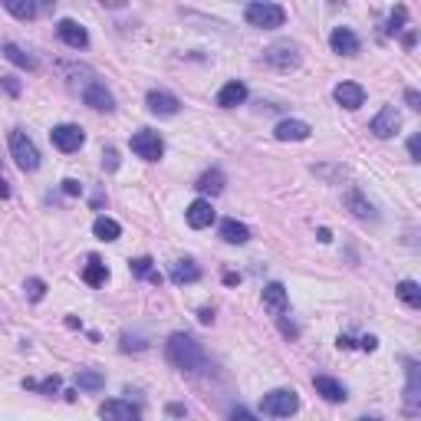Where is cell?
I'll list each match as a JSON object with an SVG mask.
<instances>
[{"label": "cell", "instance_id": "6da1fadb", "mask_svg": "<svg viewBox=\"0 0 421 421\" xmlns=\"http://www.w3.org/2000/svg\"><path fill=\"white\" fill-rule=\"evenodd\" d=\"M165 356L172 362L174 368H181V372H191V375H205L211 372V359L207 352L201 349L198 339H191L188 333H174L168 343H165Z\"/></svg>", "mask_w": 421, "mask_h": 421}, {"label": "cell", "instance_id": "7a4b0ae2", "mask_svg": "<svg viewBox=\"0 0 421 421\" xmlns=\"http://www.w3.org/2000/svg\"><path fill=\"white\" fill-rule=\"evenodd\" d=\"M7 142H11V155L20 172H36V168H40V149L33 145V139L27 132L13 129L11 135H7Z\"/></svg>", "mask_w": 421, "mask_h": 421}, {"label": "cell", "instance_id": "3957f363", "mask_svg": "<svg viewBox=\"0 0 421 421\" xmlns=\"http://www.w3.org/2000/svg\"><path fill=\"white\" fill-rule=\"evenodd\" d=\"M244 17H247V23L257 27V30H277V27H283V20H287V11H283L280 4L257 0V4H247Z\"/></svg>", "mask_w": 421, "mask_h": 421}, {"label": "cell", "instance_id": "277c9868", "mask_svg": "<svg viewBox=\"0 0 421 421\" xmlns=\"http://www.w3.org/2000/svg\"><path fill=\"white\" fill-rule=\"evenodd\" d=\"M263 63L273 66V69H280V73H290V69H300L303 53H300V46L296 43L283 40V43H273V46L263 50Z\"/></svg>", "mask_w": 421, "mask_h": 421}, {"label": "cell", "instance_id": "5b68a950", "mask_svg": "<svg viewBox=\"0 0 421 421\" xmlns=\"http://www.w3.org/2000/svg\"><path fill=\"white\" fill-rule=\"evenodd\" d=\"M263 415H270V418H290V415H296V408H300V395L293 389H273L263 395Z\"/></svg>", "mask_w": 421, "mask_h": 421}, {"label": "cell", "instance_id": "8992f818", "mask_svg": "<svg viewBox=\"0 0 421 421\" xmlns=\"http://www.w3.org/2000/svg\"><path fill=\"white\" fill-rule=\"evenodd\" d=\"M132 151L139 155V158H145V162H158L165 155V142L158 132H151V129H142L132 135Z\"/></svg>", "mask_w": 421, "mask_h": 421}, {"label": "cell", "instance_id": "52a82bcc", "mask_svg": "<svg viewBox=\"0 0 421 421\" xmlns=\"http://www.w3.org/2000/svg\"><path fill=\"white\" fill-rule=\"evenodd\" d=\"M50 139H53V145L60 151H79L83 142H86V132L79 129V125H73V122H63V125H53Z\"/></svg>", "mask_w": 421, "mask_h": 421}, {"label": "cell", "instance_id": "ba28073f", "mask_svg": "<svg viewBox=\"0 0 421 421\" xmlns=\"http://www.w3.org/2000/svg\"><path fill=\"white\" fill-rule=\"evenodd\" d=\"M145 106H149L151 116H162V119H172V116L181 112V102L172 92H165V89H151L149 96H145Z\"/></svg>", "mask_w": 421, "mask_h": 421}, {"label": "cell", "instance_id": "9c48e42d", "mask_svg": "<svg viewBox=\"0 0 421 421\" xmlns=\"http://www.w3.org/2000/svg\"><path fill=\"white\" fill-rule=\"evenodd\" d=\"M399 129H401V116L395 112V106L378 109V116L368 122V132H372L375 139H392V135H395Z\"/></svg>", "mask_w": 421, "mask_h": 421}, {"label": "cell", "instance_id": "30bf717a", "mask_svg": "<svg viewBox=\"0 0 421 421\" xmlns=\"http://www.w3.org/2000/svg\"><path fill=\"white\" fill-rule=\"evenodd\" d=\"M56 36H60L66 46H73V50H86V46H89L86 27H83V23H76V20H60V23H56Z\"/></svg>", "mask_w": 421, "mask_h": 421}, {"label": "cell", "instance_id": "8fae6325", "mask_svg": "<svg viewBox=\"0 0 421 421\" xmlns=\"http://www.w3.org/2000/svg\"><path fill=\"white\" fill-rule=\"evenodd\" d=\"M83 99H86V106L96 109V112H116V96H112L102 83H89V86L83 89Z\"/></svg>", "mask_w": 421, "mask_h": 421}, {"label": "cell", "instance_id": "7c38bea8", "mask_svg": "<svg viewBox=\"0 0 421 421\" xmlns=\"http://www.w3.org/2000/svg\"><path fill=\"white\" fill-rule=\"evenodd\" d=\"M287 306H290L287 287H283V283H267V287H263V310L270 316H283Z\"/></svg>", "mask_w": 421, "mask_h": 421}, {"label": "cell", "instance_id": "4fadbf2b", "mask_svg": "<svg viewBox=\"0 0 421 421\" xmlns=\"http://www.w3.org/2000/svg\"><path fill=\"white\" fill-rule=\"evenodd\" d=\"M184 217H188V224L195 227V230H205V227L214 224V207H211V201H207V198H198V201H191V205H188Z\"/></svg>", "mask_w": 421, "mask_h": 421}, {"label": "cell", "instance_id": "5bb4252c", "mask_svg": "<svg viewBox=\"0 0 421 421\" xmlns=\"http://www.w3.org/2000/svg\"><path fill=\"white\" fill-rule=\"evenodd\" d=\"M99 418H102V421H139V411L132 408L129 401L109 399V401L99 405Z\"/></svg>", "mask_w": 421, "mask_h": 421}, {"label": "cell", "instance_id": "9a60e30c", "mask_svg": "<svg viewBox=\"0 0 421 421\" xmlns=\"http://www.w3.org/2000/svg\"><path fill=\"white\" fill-rule=\"evenodd\" d=\"M329 46H333L339 56H356L362 43H359V36L349 30V27H336V30L329 33Z\"/></svg>", "mask_w": 421, "mask_h": 421}, {"label": "cell", "instance_id": "2e32d148", "mask_svg": "<svg viewBox=\"0 0 421 421\" xmlns=\"http://www.w3.org/2000/svg\"><path fill=\"white\" fill-rule=\"evenodd\" d=\"M333 96L343 109H359L366 102V89L359 86V83H339V86L333 89Z\"/></svg>", "mask_w": 421, "mask_h": 421}, {"label": "cell", "instance_id": "e0dca14e", "mask_svg": "<svg viewBox=\"0 0 421 421\" xmlns=\"http://www.w3.org/2000/svg\"><path fill=\"white\" fill-rule=\"evenodd\" d=\"M310 132L313 129H310L303 119H283L280 125L273 129V135H277L280 142H306L310 139Z\"/></svg>", "mask_w": 421, "mask_h": 421}, {"label": "cell", "instance_id": "ac0fdd59", "mask_svg": "<svg viewBox=\"0 0 421 421\" xmlns=\"http://www.w3.org/2000/svg\"><path fill=\"white\" fill-rule=\"evenodd\" d=\"M4 7H7V13H13L17 20H36L50 4H36V0H4Z\"/></svg>", "mask_w": 421, "mask_h": 421}, {"label": "cell", "instance_id": "d6986e66", "mask_svg": "<svg viewBox=\"0 0 421 421\" xmlns=\"http://www.w3.org/2000/svg\"><path fill=\"white\" fill-rule=\"evenodd\" d=\"M343 205L352 211V217H359V221H372L375 217V211H372V205L366 201V195L359 191V188H349L346 195H343Z\"/></svg>", "mask_w": 421, "mask_h": 421}, {"label": "cell", "instance_id": "ffe728a7", "mask_svg": "<svg viewBox=\"0 0 421 421\" xmlns=\"http://www.w3.org/2000/svg\"><path fill=\"white\" fill-rule=\"evenodd\" d=\"M244 99H247V86L237 83V79H230V83L221 86V92H217V106H221V109H234V106H240Z\"/></svg>", "mask_w": 421, "mask_h": 421}, {"label": "cell", "instance_id": "44dd1931", "mask_svg": "<svg viewBox=\"0 0 421 421\" xmlns=\"http://www.w3.org/2000/svg\"><path fill=\"white\" fill-rule=\"evenodd\" d=\"M313 389L323 395L326 401H346V385L343 382H336L329 375H316L313 378Z\"/></svg>", "mask_w": 421, "mask_h": 421}, {"label": "cell", "instance_id": "7402d4cb", "mask_svg": "<svg viewBox=\"0 0 421 421\" xmlns=\"http://www.w3.org/2000/svg\"><path fill=\"white\" fill-rule=\"evenodd\" d=\"M221 237H224L227 244H247L250 227L240 224V221H234V217H224V221H221Z\"/></svg>", "mask_w": 421, "mask_h": 421}, {"label": "cell", "instance_id": "603a6c76", "mask_svg": "<svg viewBox=\"0 0 421 421\" xmlns=\"http://www.w3.org/2000/svg\"><path fill=\"white\" fill-rule=\"evenodd\" d=\"M172 280L174 283H198L201 280V267H198L195 260H178L172 267Z\"/></svg>", "mask_w": 421, "mask_h": 421}, {"label": "cell", "instance_id": "cb8c5ba5", "mask_svg": "<svg viewBox=\"0 0 421 421\" xmlns=\"http://www.w3.org/2000/svg\"><path fill=\"white\" fill-rule=\"evenodd\" d=\"M198 191H201V195H221V191H224V174L217 172V168H211V172H205L201 174V178H198V184H195Z\"/></svg>", "mask_w": 421, "mask_h": 421}, {"label": "cell", "instance_id": "d4e9b609", "mask_svg": "<svg viewBox=\"0 0 421 421\" xmlns=\"http://www.w3.org/2000/svg\"><path fill=\"white\" fill-rule=\"evenodd\" d=\"M92 234H96L99 240H119L122 227H119V221H112V217H96V224H92Z\"/></svg>", "mask_w": 421, "mask_h": 421}, {"label": "cell", "instance_id": "484cf974", "mask_svg": "<svg viewBox=\"0 0 421 421\" xmlns=\"http://www.w3.org/2000/svg\"><path fill=\"white\" fill-rule=\"evenodd\" d=\"M395 293H399L401 303L411 306V310H418V306H421V287L415 280H401L399 287H395Z\"/></svg>", "mask_w": 421, "mask_h": 421}, {"label": "cell", "instance_id": "4316f807", "mask_svg": "<svg viewBox=\"0 0 421 421\" xmlns=\"http://www.w3.org/2000/svg\"><path fill=\"white\" fill-rule=\"evenodd\" d=\"M4 56H7L13 66H20V69H30V73L36 69V60H33L30 53H23L17 43H4Z\"/></svg>", "mask_w": 421, "mask_h": 421}, {"label": "cell", "instance_id": "83f0119b", "mask_svg": "<svg viewBox=\"0 0 421 421\" xmlns=\"http://www.w3.org/2000/svg\"><path fill=\"white\" fill-rule=\"evenodd\" d=\"M83 280L89 283V287H102V283L109 280V270H106V263H102V260H89L86 263V270H83Z\"/></svg>", "mask_w": 421, "mask_h": 421}, {"label": "cell", "instance_id": "f1b7e54d", "mask_svg": "<svg viewBox=\"0 0 421 421\" xmlns=\"http://www.w3.org/2000/svg\"><path fill=\"white\" fill-rule=\"evenodd\" d=\"M76 382H79V389H86V392H99L102 385H106V375H102V372H96V368H79V375H76Z\"/></svg>", "mask_w": 421, "mask_h": 421}, {"label": "cell", "instance_id": "f546056e", "mask_svg": "<svg viewBox=\"0 0 421 421\" xmlns=\"http://www.w3.org/2000/svg\"><path fill=\"white\" fill-rule=\"evenodd\" d=\"M405 399H408V411H415V401H418V366L408 362V389H405Z\"/></svg>", "mask_w": 421, "mask_h": 421}, {"label": "cell", "instance_id": "4dcf8cb0", "mask_svg": "<svg viewBox=\"0 0 421 421\" xmlns=\"http://www.w3.org/2000/svg\"><path fill=\"white\" fill-rule=\"evenodd\" d=\"M23 290H27V296H30L33 303H40L46 296V283L40 280V277H30V280L23 283Z\"/></svg>", "mask_w": 421, "mask_h": 421}, {"label": "cell", "instance_id": "1f68e13d", "mask_svg": "<svg viewBox=\"0 0 421 421\" xmlns=\"http://www.w3.org/2000/svg\"><path fill=\"white\" fill-rule=\"evenodd\" d=\"M23 389H33V392H46V395H50V392H56L60 389V378H46V382H23Z\"/></svg>", "mask_w": 421, "mask_h": 421}, {"label": "cell", "instance_id": "d6a6232c", "mask_svg": "<svg viewBox=\"0 0 421 421\" xmlns=\"http://www.w3.org/2000/svg\"><path fill=\"white\" fill-rule=\"evenodd\" d=\"M132 273H139V277H151V257H139V260H132Z\"/></svg>", "mask_w": 421, "mask_h": 421}, {"label": "cell", "instance_id": "836d02e7", "mask_svg": "<svg viewBox=\"0 0 421 421\" xmlns=\"http://www.w3.org/2000/svg\"><path fill=\"white\" fill-rule=\"evenodd\" d=\"M102 165H106L109 172H116V168H119V151H116V149H106V155H102Z\"/></svg>", "mask_w": 421, "mask_h": 421}, {"label": "cell", "instance_id": "e575fe53", "mask_svg": "<svg viewBox=\"0 0 421 421\" xmlns=\"http://www.w3.org/2000/svg\"><path fill=\"white\" fill-rule=\"evenodd\" d=\"M408 155H411V162H418L421 158V139L418 135H411L408 139Z\"/></svg>", "mask_w": 421, "mask_h": 421}, {"label": "cell", "instance_id": "d590c367", "mask_svg": "<svg viewBox=\"0 0 421 421\" xmlns=\"http://www.w3.org/2000/svg\"><path fill=\"white\" fill-rule=\"evenodd\" d=\"M63 191H66V195H83V184L76 181V178H66V181H63Z\"/></svg>", "mask_w": 421, "mask_h": 421}, {"label": "cell", "instance_id": "8d00e7d4", "mask_svg": "<svg viewBox=\"0 0 421 421\" xmlns=\"http://www.w3.org/2000/svg\"><path fill=\"white\" fill-rule=\"evenodd\" d=\"M230 421H257L247 408H230Z\"/></svg>", "mask_w": 421, "mask_h": 421}, {"label": "cell", "instance_id": "74e56055", "mask_svg": "<svg viewBox=\"0 0 421 421\" xmlns=\"http://www.w3.org/2000/svg\"><path fill=\"white\" fill-rule=\"evenodd\" d=\"M0 83H4V86H7V92H11V96H20V86H17V83H13L11 76H0Z\"/></svg>", "mask_w": 421, "mask_h": 421}, {"label": "cell", "instance_id": "f35d334b", "mask_svg": "<svg viewBox=\"0 0 421 421\" xmlns=\"http://www.w3.org/2000/svg\"><path fill=\"white\" fill-rule=\"evenodd\" d=\"M405 99H408V106H411V109H421V96H418V89H408V92H405Z\"/></svg>", "mask_w": 421, "mask_h": 421}, {"label": "cell", "instance_id": "ab89813d", "mask_svg": "<svg viewBox=\"0 0 421 421\" xmlns=\"http://www.w3.org/2000/svg\"><path fill=\"white\" fill-rule=\"evenodd\" d=\"M375 346H378L375 336H366V339H362V349H366V352H375Z\"/></svg>", "mask_w": 421, "mask_h": 421}, {"label": "cell", "instance_id": "60d3db41", "mask_svg": "<svg viewBox=\"0 0 421 421\" xmlns=\"http://www.w3.org/2000/svg\"><path fill=\"white\" fill-rule=\"evenodd\" d=\"M359 421H378V418H359Z\"/></svg>", "mask_w": 421, "mask_h": 421}]
</instances>
